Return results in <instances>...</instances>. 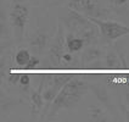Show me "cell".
<instances>
[{"label": "cell", "instance_id": "obj_18", "mask_svg": "<svg viewBox=\"0 0 129 122\" xmlns=\"http://www.w3.org/2000/svg\"><path fill=\"white\" fill-rule=\"evenodd\" d=\"M9 37H10V31H9L7 21L0 22V40L7 39Z\"/></svg>", "mask_w": 129, "mask_h": 122}, {"label": "cell", "instance_id": "obj_3", "mask_svg": "<svg viewBox=\"0 0 129 122\" xmlns=\"http://www.w3.org/2000/svg\"><path fill=\"white\" fill-rule=\"evenodd\" d=\"M68 6L70 9L84 15L86 17L101 18V17H106L107 15V10L98 6L95 4V0H68Z\"/></svg>", "mask_w": 129, "mask_h": 122}, {"label": "cell", "instance_id": "obj_4", "mask_svg": "<svg viewBox=\"0 0 129 122\" xmlns=\"http://www.w3.org/2000/svg\"><path fill=\"white\" fill-rule=\"evenodd\" d=\"M28 16H29V9L28 6L23 5V4H15L14 7L11 9V12H10V22H11V26L14 28V32L16 37L20 39L24 32L26 28V25L28 21Z\"/></svg>", "mask_w": 129, "mask_h": 122}, {"label": "cell", "instance_id": "obj_16", "mask_svg": "<svg viewBox=\"0 0 129 122\" xmlns=\"http://www.w3.org/2000/svg\"><path fill=\"white\" fill-rule=\"evenodd\" d=\"M11 71V64H10V58L4 56V54L0 56V78L7 76Z\"/></svg>", "mask_w": 129, "mask_h": 122}, {"label": "cell", "instance_id": "obj_8", "mask_svg": "<svg viewBox=\"0 0 129 122\" xmlns=\"http://www.w3.org/2000/svg\"><path fill=\"white\" fill-rule=\"evenodd\" d=\"M84 46V42L82 38L79 37H76L74 34H68V37L66 38V48L68 49L70 53H78L83 49Z\"/></svg>", "mask_w": 129, "mask_h": 122}, {"label": "cell", "instance_id": "obj_25", "mask_svg": "<svg viewBox=\"0 0 129 122\" xmlns=\"http://www.w3.org/2000/svg\"><path fill=\"white\" fill-rule=\"evenodd\" d=\"M125 99H127V103H128V106H129V92L125 90Z\"/></svg>", "mask_w": 129, "mask_h": 122}, {"label": "cell", "instance_id": "obj_23", "mask_svg": "<svg viewBox=\"0 0 129 122\" xmlns=\"http://www.w3.org/2000/svg\"><path fill=\"white\" fill-rule=\"evenodd\" d=\"M123 110V114H124V116H125V120L127 121H129V106H125V105H122L121 106Z\"/></svg>", "mask_w": 129, "mask_h": 122}, {"label": "cell", "instance_id": "obj_12", "mask_svg": "<svg viewBox=\"0 0 129 122\" xmlns=\"http://www.w3.org/2000/svg\"><path fill=\"white\" fill-rule=\"evenodd\" d=\"M30 100H32V106L34 110H37L38 112H40L43 110L44 105V99H43V95H42V92L40 90H32L30 92Z\"/></svg>", "mask_w": 129, "mask_h": 122}, {"label": "cell", "instance_id": "obj_1", "mask_svg": "<svg viewBox=\"0 0 129 122\" xmlns=\"http://www.w3.org/2000/svg\"><path fill=\"white\" fill-rule=\"evenodd\" d=\"M88 83L83 79L73 77L64 84L55 99L51 101L48 118H52L61 109H72L78 104L88 90Z\"/></svg>", "mask_w": 129, "mask_h": 122}, {"label": "cell", "instance_id": "obj_5", "mask_svg": "<svg viewBox=\"0 0 129 122\" xmlns=\"http://www.w3.org/2000/svg\"><path fill=\"white\" fill-rule=\"evenodd\" d=\"M63 36V28L61 25H58L56 37L52 40V43L50 45V50H49V59H50L51 64L55 65V66L61 65V58L63 55V49L64 45H66V40H64Z\"/></svg>", "mask_w": 129, "mask_h": 122}, {"label": "cell", "instance_id": "obj_20", "mask_svg": "<svg viewBox=\"0 0 129 122\" xmlns=\"http://www.w3.org/2000/svg\"><path fill=\"white\" fill-rule=\"evenodd\" d=\"M39 62H40V60H39L38 56H30V59L28 60V62L26 65V68H34V67H37L39 65Z\"/></svg>", "mask_w": 129, "mask_h": 122}, {"label": "cell", "instance_id": "obj_17", "mask_svg": "<svg viewBox=\"0 0 129 122\" xmlns=\"http://www.w3.org/2000/svg\"><path fill=\"white\" fill-rule=\"evenodd\" d=\"M61 62H63L64 65H76L77 64V58L76 55H73V53H66L62 55L61 58Z\"/></svg>", "mask_w": 129, "mask_h": 122}, {"label": "cell", "instance_id": "obj_10", "mask_svg": "<svg viewBox=\"0 0 129 122\" xmlns=\"http://www.w3.org/2000/svg\"><path fill=\"white\" fill-rule=\"evenodd\" d=\"M91 90L94 92L95 96L99 99V101H101L102 104H105L106 106L111 105V98H110V94L108 92L101 86H93L91 87Z\"/></svg>", "mask_w": 129, "mask_h": 122}, {"label": "cell", "instance_id": "obj_22", "mask_svg": "<svg viewBox=\"0 0 129 122\" xmlns=\"http://www.w3.org/2000/svg\"><path fill=\"white\" fill-rule=\"evenodd\" d=\"M9 46H10V43H9V42H0V56L4 54V51L6 50Z\"/></svg>", "mask_w": 129, "mask_h": 122}, {"label": "cell", "instance_id": "obj_19", "mask_svg": "<svg viewBox=\"0 0 129 122\" xmlns=\"http://www.w3.org/2000/svg\"><path fill=\"white\" fill-rule=\"evenodd\" d=\"M22 73H18V72H14V73H9L7 75V82L11 86H16L20 81V77H21Z\"/></svg>", "mask_w": 129, "mask_h": 122}, {"label": "cell", "instance_id": "obj_6", "mask_svg": "<svg viewBox=\"0 0 129 122\" xmlns=\"http://www.w3.org/2000/svg\"><path fill=\"white\" fill-rule=\"evenodd\" d=\"M48 42H49V37H48L46 33L37 32L36 34L32 37V39H30V46L36 50V53L38 55H40L45 50V48L48 45Z\"/></svg>", "mask_w": 129, "mask_h": 122}, {"label": "cell", "instance_id": "obj_2", "mask_svg": "<svg viewBox=\"0 0 129 122\" xmlns=\"http://www.w3.org/2000/svg\"><path fill=\"white\" fill-rule=\"evenodd\" d=\"M90 21L95 23L101 32V36L107 40H116L123 36L129 34V27L115 21H105L95 17H88Z\"/></svg>", "mask_w": 129, "mask_h": 122}, {"label": "cell", "instance_id": "obj_21", "mask_svg": "<svg viewBox=\"0 0 129 122\" xmlns=\"http://www.w3.org/2000/svg\"><path fill=\"white\" fill-rule=\"evenodd\" d=\"M18 83H20L23 88H28L29 84H30V77H29L28 75H21Z\"/></svg>", "mask_w": 129, "mask_h": 122}, {"label": "cell", "instance_id": "obj_27", "mask_svg": "<svg viewBox=\"0 0 129 122\" xmlns=\"http://www.w3.org/2000/svg\"><path fill=\"white\" fill-rule=\"evenodd\" d=\"M12 1H15V3L17 4V1H24V0H12Z\"/></svg>", "mask_w": 129, "mask_h": 122}, {"label": "cell", "instance_id": "obj_15", "mask_svg": "<svg viewBox=\"0 0 129 122\" xmlns=\"http://www.w3.org/2000/svg\"><path fill=\"white\" fill-rule=\"evenodd\" d=\"M60 92L56 87H54V86H51L49 88H46L45 90H44V93H42V95H43V99H44V103L46 104V105H49L50 106V104H51V101L55 99V96L57 95V93Z\"/></svg>", "mask_w": 129, "mask_h": 122}, {"label": "cell", "instance_id": "obj_24", "mask_svg": "<svg viewBox=\"0 0 129 122\" xmlns=\"http://www.w3.org/2000/svg\"><path fill=\"white\" fill-rule=\"evenodd\" d=\"M128 0H115V4L117 6H121V5H124Z\"/></svg>", "mask_w": 129, "mask_h": 122}, {"label": "cell", "instance_id": "obj_9", "mask_svg": "<svg viewBox=\"0 0 129 122\" xmlns=\"http://www.w3.org/2000/svg\"><path fill=\"white\" fill-rule=\"evenodd\" d=\"M73 77H74V75H72V73H57V75L51 76L50 79H49V82H48V84H51V86L56 87L58 90H60V89H61L70 79L73 78Z\"/></svg>", "mask_w": 129, "mask_h": 122}, {"label": "cell", "instance_id": "obj_14", "mask_svg": "<svg viewBox=\"0 0 129 122\" xmlns=\"http://www.w3.org/2000/svg\"><path fill=\"white\" fill-rule=\"evenodd\" d=\"M30 53L27 49H20L15 55V64L20 67H26V65L30 59Z\"/></svg>", "mask_w": 129, "mask_h": 122}, {"label": "cell", "instance_id": "obj_26", "mask_svg": "<svg viewBox=\"0 0 129 122\" xmlns=\"http://www.w3.org/2000/svg\"><path fill=\"white\" fill-rule=\"evenodd\" d=\"M125 88H127V90L129 92V82H127V83H125Z\"/></svg>", "mask_w": 129, "mask_h": 122}, {"label": "cell", "instance_id": "obj_28", "mask_svg": "<svg viewBox=\"0 0 129 122\" xmlns=\"http://www.w3.org/2000/svg\"><path fill=\"white\" fill-rule=\"evenodd\" d=\"M1 82H3V78H0V84H1Z\"/></svg>", "mask_w": 129, "mask_h": 122}, {"label": "cell", "instance_id": "obj_11", "mask_svg": "<svg viewBox=\"0 0 129 122\" xmlns=\"http://www.w3.org/2000/svg\"><path fill=\"white\" fill-rule=\"evenodd\" d=\"M105 64L107 68H121V66L123 64V61H121L119 56L116 54L113 50H110L106 54V58H105Z\"/></svg>", "mask_w": 129, "mask_h": 122}, {"label": "cell", "instance_id": "obj_13", "mask_svg": "<svg viewBox=\"0 0 129 122\" xmlns=\"http://www.w3.org/2000/svg\"><path fill=\"white\" fill-rule=\"evenodd\" d=\"M89 115L91 121H108L110 118L107 117V114L99 106H91L89 108Z\"/></svg>", "mask_w": 129, "mask_h": 122}, {"label": "cell", "instance_id": "obj_7", "mask_svg": "<svg viewBox=\"0 0 129 122\" xmlns=\"http://www.w3.org/2000/svg\"><path fill=\"white\" fill-rule=\"evenodd\" d=\"M101 49L99 48H96V46H94V45H90L88 49L84 50V53L82 54V64L83 65H86V64H90V62H93L95 60H98V59L101 58Z\"/></svg>", "mask_w": 129, "mask_h": 122}]
</instances>
